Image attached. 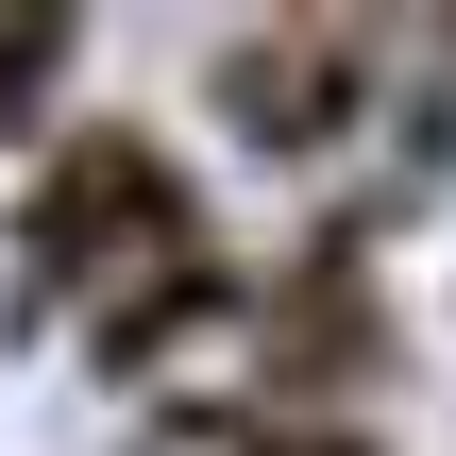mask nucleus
<instances>
[{"mask_svg": "<svg viewBox=\"0 0 456 456\" xmlns=\"http://www.w3.org/2000/svg\"><path fill=\"white\" fill-rule=\"evenodd\" d=\"M186 237H220V203L186 186V152L152 118H68L17 169V305H51V322H85L118 271H152Z\"/></svg>", "mask_w": 456, "mask_h": 456, "instance_id": "nucleus-1", "label": "nucleus"}, {"mask_svg": "<svg viewBox=\"0 0 456 456\" xmlns=\"http://www.w3.org/2000/svg\"><path fill=\"white\" fill-rule=\"evenodd\" d=\"M406 372V322H389V288H372V203L355 220H322V237H288L271 271H254V322H237V406H271V423H372V389Z\"/></svg>", "mask_w": 456, "mask_h": 456, "instance_id": "nucleus-2", "label": "nucleus"}, {"mask_svg": "<svg viewBox=\"0 0 456 456\" xmlns=\"http://www.w3.org/2000/svg\"><path fill=\"white\" fill-rule=\"evenodd\" d=\"M389 34H355V17H237V34H203V102L237 118V152H271V169H322L355 118H389Z\"/></svg>", "mask_w": 456, "mask_h": 456, "instance_id": "nucleus-3", "label": "nucleus"}, {"mask_svg": "<svg viewBox=\"0 0 456 456\" xmlns=\"http://www.w3.org/2000/svg\"><path fill=\"white\" fill-rule=\"evenodd\" d=\"M237 322H254V254H237V237H186V254L118 271L68 338H85V372H102V389H169L186 355H237Z\"/></svg>", "mask_w": 456, "mask_h": 456, "instance_id": "nucleus-4", "label": "nucleus"}, {"mask_svg": "<svg viewBox=\"0 0 456 456\" xmlns=\"http://www.w3.org/2000/svg\"><path fill=\"white\" fill-rule=\"evenodd\" d=\"M68 85H85V34H68V17H0V152H17V169L68 135V118H51Z\"/></svg>", "mask_w": 456, "mask_h": 456, "instance_id": "nucleus-5", "label": "nucleus"}]
</instances>
